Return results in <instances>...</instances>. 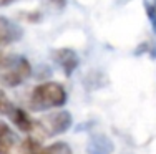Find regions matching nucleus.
<instances>
[{
    "instance_id": "1",
    "label": "nucleus",
    "mask_w": 156,
    "mask_h": 154,
    "mask_svg": "<svg viewBox=\"0 0 156 154\" xmlns=\"http://www.w3.org/2000/svg\"><path fill=\"white\" fill-rule=\"evenodd\" d=\"M65 103H66V91L57 81L42 83L32 93V104L40 109L62 108Z\"/></svg>"
},
{
    "instance_id": "2",
    "label": "nucleus",
    "mask_w": 156,
    "mask_h": 154,
    "mask_svg": "<svg viewBox=\"0 0 156 154\" xmlns=\"http://www.w3.org/2000/svg\"><path fill=\"white\" fill-rule=\"evenodd\" d=\"M32 68L25 58H17L15 61H10V65L0 73V80L7 86H18L22 81L30 76Z\"/></svg>"
},
{
    "instance_id": "3",
    "label": "nucleus",
    "mask_w": 156,
    "mask_h": 154,
    "mask_svg": "<svg viewBox=\"0 0 156 154\" xmlns=\"http://www.w3.org/2000/svg\"><path fill=\"white\" fill-rule=\"evenodd\" d=\"M40 126L43 128V131L47 134H62L65 131H68L70 126H72V115L65 109L55 111L40 121Z\"/></svg>"
},
{
    "instance_id": "4",
    "label": "nucleus",
    "mask_w": 156,
    "mask_h": 154,
    "mask_svg": "<svg viewBox=\"0 0 156 154\" xmlns=\"http://www.w3.org/2000/svg\"><path fill=\"white\" fill-rule=\"evenodd\" d=\"M0 154H23L20 139L5 123H0Z\"/></svg>"
},
{
    "instance_id": "5",
    "label": "nucleus",
    "mask_w": 156,
    "mask_h": 154,
    "mask_svg": "<svg viewBox=\"0 0 156 154\" xmlns=\"http://www.w3.org/2000/svg\"><path fill=\"white\" fill-rule=\"evenodd\" d=\"M22 32L15 23L0 17V43H10L20 38Z\"/></svg>"
},
{
    "instance_id": "6",
    "label": "nucleus",
    "mask_w": 156,
    "mask_h": 154,
    "mask_svg": "<svg viewBox=\"0 0 156 154\" xmlns=\"http://www.w3.org/2000/svg\"><path fill=\"white\" fill-rule=\"evenodd\" d=\"M55 60L60 63V67L63 68V71L70 73L76 68L78 65V56L73 50H68V48H63V50H58L55 51Z\"/></svg>"
},
{
    "instance_id": "7",
    "label": "nucleus",
    "mask_w": 156,
    "mask_h": 154,
    "mask_svg": "<svg viewBox=\"0 0 156 154\" xmlns=\"http://www.w3.org/2000/svg\"><path fill=\"white\" fill-rule=\"evenodd\" d=\"M9 116L12 118L13 123L17 124V128H20L22 131H25V133H30L33 128H35V121H32L30 116L20 108H13Z\"/></svg>"
},
{
    "instance_id": "8",
    "label": "nucleus",
    "mask_w": 156,
    "mask_h": 154,
    "mask_svg": "<svg viewBox=\"0 0 156 154\" xmlns=\"http://www.w3.org/2000/svg\"><path fill=\"white\" fill-rule=\"evenodd\" d=\"M90 154H111L113 152V142L106 136H95L88 144Z\"/></svg>"
},
{
    "instance_id": "9",
    "label": "nucleus",
    "mask_w": 156,
    "mask_h": 154,
    "mask_svg": "<svg viewBox=\"0 0 156 154\" xmlns=\"http://www.w3.org/2000/svg\"><path fill=\"white\" fill-rule=\"evenodd\" d=\"M32 149H33L32 154H73L66 142H53L51 146L42 149V151H38L37 148H32Z\"/></svg>"
},
{
    "instance_id": "10",
    "label": "nucleus",
    "mask_w": 156,
    "mask_h": 154,
    "mask_svg": "<svg viewBox=\"0 0 156 154\" xmlns=\"http://www.w3.org/2000/svg\"><path fill=\"white\" fill-rule=\"evenodd\" d=\"M13 109V104L12 101L7 98V94L3 93V90H0V115H7L9 116Z\"/></svg>"
},
{
    "instance_id": "11",
    "label": "nucleus",
    "mask_w": 156,
    "mask_h": 154,
    "mask_svg": "<svg viewBox=\"0 0 156 154\" xmlns=\"http://www.w3.org/2000/svg\"><path fill=\"white\" fill-rule=\"evenodd\" d=\"M148 15H150L151 23H153L154 28H156V0H153L151 3H148Z\"/></svg>"
},
{
    "instance_id": "12",
    "label": "nucleus",
    "mask_w": 156,
    "mask_h": 154,
    "mask_svg": "<svg viewBox=\"0 0 156 154\" xmlns=\"http://www.w3.org/2000/svg\"><path fill=\"white\" fill-rule=\"evenodd\" d=\"M0 65H5V58H3L2 51H0Z\"/></svg>"
},
{
    "instance_id": "13",
    "label": "nucleus",
    "mask_w": 156,
    "mask_h": 154,
    "mask_svg": "<svg viewBox=\"0 0 156 154\" xmlns=\"http://www.w3.org/2000/svg\"><path fill=\"white\" fill-rule=\"evenodd\" d=\"M9 2H12V0H0V5H7Z\"/></svg>"
}]
</instances>
